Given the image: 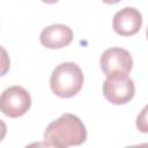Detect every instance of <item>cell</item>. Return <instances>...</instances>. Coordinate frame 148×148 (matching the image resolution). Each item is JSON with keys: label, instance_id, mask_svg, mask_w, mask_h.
I'll list each match as a JSON object with an SVG mask.
<instances>
[{"label": "cell", "instance_id": "obj_8", "mask_svg": "<svg viewBox=\"0 0 148 148\" xmlns=\"http://www.w3.org/2000/svg\"><path fill=\"white\" fill-rule=\"evenodd\" d=\"M10 68V59L9 56L2 46H0V76H3L8 73Z\"/></svg>", "mask_w": 148, "mask_h": 148}, {"label": "cell", "instance_id": "obj_3", "mask_svg": "<svg viewBox=\"0 0 148 148\" xmlns=\"http://www.w3.org/2000/svg\"><path fill=\"white\" fill-rule=\"evenodd\" d=\"M135 94L133 80L127 73H111L106 75L103 83V95L112 104L120 105L128 103Z\"/></svg>", "mask_w": 148, "mask_h": 148}, {"label": "cell", "instance_id": "obj_5", "mask_svg": "<svg viewBox=\"0 0 148 148\" xmlns=\"http://www.w3.org/2000/svg\"><path fill=\"white\" fill-rule=\"evenodd\" d=\"M99 65L105 75L116 72L130 73L133 67V59L127 50L121 47H110L102 53Z\"/></svg>", "mask_w": 148, "mask_h": 148}, {"label": "cell", "instance_id": "obj_12", "mask_svg": "<svg viewBox=\"0 0 148 148\" xmlns=\"http://www.w3.org/2000/svg\"><path fill=\"white\" fill-rule=\"evenodd\" d=\"M40 1H43V2H45V3H56V2H58L59 0H40Z\"/></svg>", "mask_w": 148, "mask_h": 148}, {"label": "cell", "instance_id": "obj_1", "mask_svg": "<svg viewBox=\"0 0 148 148\" xmlns=\"http://www.w3.org/2000/svg\"><path fill=\"white\" fill-rule=\"evenodd\" d=\"M87 139V130L81 119L73 113H64L50 123L44 132V141L47 146L67 148L80 146Z\"/></svg>", "mask_w": 148, "mask_h": 148}, {"label": "cell", "instance_id": "obj_6", "mask_svg": "<svg viewBox=\"0 0 148 148\" xmlns=\"http://www.w3.org/2000/svg\"><path fill=\"white\" fill-rule=\"evenodd\" d=\"M142 15L134 7H125L118 10L112 20V28L120 36H133L141 29Z\"/></svg>", "mask_w": 148, "mask_h": 148}, {"label": "cell", "instance_id": "obj_7", "mask_svg": "<svg viewBox=\"0 0 148 148\" xmlns=\"http://www.w3.org/2000/svg\"><path fill=\"white\" fill-rule=\"evenodd\" d=\"M39 40L40 44L47 49H62L73 40V31L65 24H52L43 29Z\"/></svg>", "mask_w": 148, "mask_h": 148}, {"label": "cell", "instance_id": "obj_11", "mask_svg": "<svg viewBox=\"0 0 148 148\" xmlns=\"http://www.w3.org/2000/svg\"><path fill=\"white\" fill-rule=\"evenodd\" d=\"M103 2H105V3H109V5H112V3H117V2H119V1H121V0H102Z\"/></svg>", "mask_w": 148, "mask_h": 148}, {"label": "cell", "instance_id": "obj_10", "mask_svg": "<svg viewBox=\"0 0 148 148\" xmlns=\"http://www.w3.org/2000/svg\"><path fill=\"white\" fill-rule=\"evenodd\" d=\"M6 133H7V126L6 124L0 119V141H2L6 136Z\"/></svg>", "mask_w": 148, "mask_h": 148}, {"label": "cell", "instance_id": "obj_4", "mask_svg": "<svg viewBox=\"0 0 148 148\" xmlns=\"http://www.w3.org/2000/svg\"><path fill=\"white\" fill-rule=\"evenodd\" d=\"M31 106V97L21 86H12L0 95V111L9 118H18L28 112Z\"/></svg>", "mask_w": 148, "mask_h": 148}, {"label": "cell", "instance_id": "obj_2", "mask_svg": "<svg viewBox=\"0 0 148 148\" xmlns=\"http://www.w3.org/2000/svg\"><path fill=\"white\" fill-rule=\"evenodd\" d=\"M83 73L81 68L72 61L58 65L50 77V87L54 95L61 98L75 96L83 86Z\"/></svg>", "mask_w": 148, "mask_h": 148}, {"label": "cell", "instance_id": "obj_9", "mask_svg": "<svg viewBox=\"0 0 148 148\" xmlns=\"http://www.w3.org/2000/svg\"><path fill=\"white\" fill-rule=\"evenodd\" d=\"M136 127L142 133H147L148 132V127H147V106H145L142 109L141 113L138 116V118H136Z\"/></svg>", "mask_w": 148, "mask_h": 148}]
</instances>
